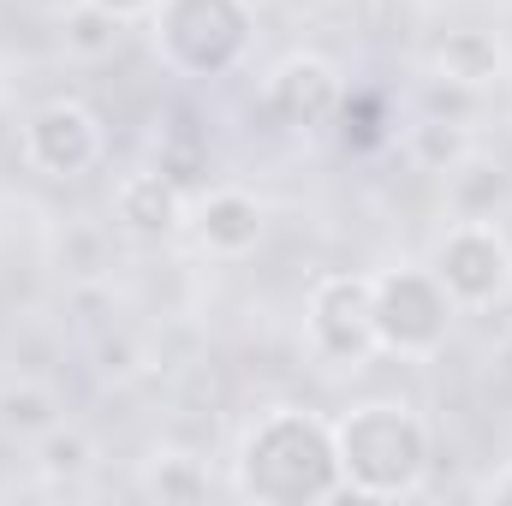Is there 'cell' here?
<instances>
[{
    "label": "cell",
    "instance_id": "cell-19",
    "mask_svg": "<svg viewBox=\"0 0 512 506\" xmlns=\"http://www.w3.org/2000/svg\"><path fill=\"white\" fill-rule=\"evenodd\" d=\"M90 6H102L108 18H120V24H126V18H149L161 0H90Z\"/></svg>",
    "mask_w": 512,
    "mask_h": 506
},
{
    "label": "cell",
    "instance_id": "cell-6",
    "mask_svg": "<svg viewBox=\"0 0 512 506\" xmlns=\"http://www.w3.org/2000/svg\"><path fill=\"white\" fill-rule=\"evenodd\" d=\"M310 340L328 364H358L382 352L376 340V274H328L310 292Z\"/></svg>",
    "mask_w": 512,
    "mask_h": 506
},
{
    "label": "cell",
    "instance_id": "cell-1",
    "mask_svg": "<svg viewBox=\"0 0 512 506\" xmlns=\"http://www.w3.org/2000/svg\"><path fill=\"white\" fill-rule=\"evenodd\" d=\"M346 477H340V447H334V423L310 417V411H268L245 435V453H239V495L251 501H328L340 495Z\"/></svg>",
    "mask_w": 512,
    "mask_h": 506
},
{
    "label": "cell",
    "instance_id": "cell-11",
    "mask_svg": "<svg viewBox=\"0 0 512 506\" xmlns=\"http://www.w3.org/2000/svg\"><path fill=\"white\" fill-rule=\"evenodd\" d=\"M447 179H453L447 197H453V215H459V221H495V209L507 203V173L489 167V161H471V155H465Z\"/></svg>",
    "mask_w": 512,
    "mask_h": 506
},
{
    "label": "cell",
    "instance_id": "cell-7",
    "mask_svg": "<svg viewBox=\"0 0 512 506\" xmlns=\"http://www.w3.org/2000/svg\"><path fill=\"white\" fill-rule=\"evenodd\" d=\"M340 102H346V84L322 54H286L262 90V114L280 131H322L340 114Z\"/></svg>",
    "mask_w": 512,
    "mask_h": 506
},
{
    "label": "cell",
    "instance_id": "cell-4",
    "mask_svg": "<svg viewBox=\"0 0 512 506\" xmlns=\"http://www.w3.org/2000/svg\"><path fill=\"white\" fill-rule=\"evenodd\" d=\"M453 298L435 280V268H387L376 274V340L399 358H429L447 346L453 328Z\"/></svg>",
    "mask_w": 512,
    "mask_h": 506
},
{
    "label": "cell",
    "instance_id": "cell-17",
    "mask_svg": "<svg viewBox=\"0 0 512 506\" xmlns=\"http://www.w3.org/2000/svg\"><path fill=\"white\" fill-rule=\"evenodd\" d=\"M66 42H72L78 54H108V48L120 42V18H108L102 6L78 0V12H72V24H66Z\"/></svg>",
    "mask_w": 512,
    "mask_h": 506
},
{
    "label": "cell",
    "instance_id": "cell-20",
    "mask_svg": "<svg viewBox=\"0 0 512 506\" xmlns=\"http://www.w3.org/2000/svg\"><path fill=\"white\" fill-rule=\"evenodd\" d=\"M489 501H512V471H501V477H489V489H483Z\"/></svg>",
    "mask_w": 512,
    "mask_h": 506
},
{
    "label": "cell",
    "instance_id": "cell-14",
    "mask_svg": "<svg viewBox=\"0 0 512 506\" xmlns=\"http://www.w3.org/2000/svg\"><path fill=\"white\" fill-rule=\"evenodd\" d=\"M0 423L18 429V435H48L60 417H54V399L42 387H6L0 393Z\"/></svg>",
    "mask_w": 512,
    "mask_h": 506
},
{
    "label": "cell",
    "instance_id": "cell-9",
    "mask_svg": "<svg viewBox=\"0 0 512 506\" xmlns=\"http://www.w3.org/2000/svg\"><path fill=\"white\" fill-rule=\"evenodd\" d=\"M114 221L137 233V239H167L185 227V185L167 179L161 167H143V173H126L120 191H114Z\"/></svg>",
    "mask_w": 512,
    "mask_h": 506
},
{
    "label": "cell",
    "instance_id": "cell-10",
    "mask_svg": "<svg viewBox=\"0 0 512 506\" xmlns=\"http://www.w3.org/2000/svg\"><path fill=\"white\" fill-rule=\"evenodd\" d=\"M197 239L221 256H245L262 239V203L251 191H209L197 203Z\"/></svg>",
    "mask_w": 512,
    "mask_h": 506
},
{
    "label": "cell",
    "instance_id": "cell-2",
    "mask_svg": "<svg viewBox=\"0 0 512 506\" xmlns=\"http://www.w3.org/2000/svg\"><path fill=\"white\" fill-rule=\"evenodd\" d=\"M334 447H340L346 489L364 501L411 495L429 471V429L405 405H387V399H370L346 423H334Z\"/></svg>",
    "mask_w": 512,
    "mask_h": 506
},
{
    "label": "cell",
    "instance_id": "cell-8",
    "mask_svg": "<svg viewBox=\"0 0 512 506\" xmlns=\"http://www.w3.org/2000/svg\"><path fill=\"white\" fill-rule=\"evenodd\" d=\"M24 161L42 167V173H54V179H72V173L96 167L102 161V126H96V114L78 108V102H42L30 114V126H24Z\"/></svg>",
    "mask_w": 512,
    "mask_h": 506
},
{
    "label": "cell",
    "instance_id": "cell-21",
    "mask_svg": "<svg viewBox=\"0 0 512 506\" xmlns=\"http://www.w3.org/2000/svg\"><path fill=\"white\" fill-rule=\"evenodd\" d=\"M322 6H334V0H322Z\"/></svg>",
    "mask_w": 512,
    "mask_h": 506
},
{
    "label": "cell",
    "instance_id": "cell-5",
    "mask_svg": "<svg viewBox=\"0 0 512 506\" xmlns=\"http://www.w3.org/2000/svg\"><path fill=\"white\" fill-rule=\"evenodd\" d=\"M435 280L459 310H489L512 292V245L495 233V221H459L435 245Z\"/></svg>",
    "mask_w": 512,
    "mask_h": 506
},
{
    "label": "cell",
    "instance_id": "cell-13",
    "mask_svg": "<svg viewBox=\"0 0 512 506\" xmlns=\"http://www.w3.org/2000/svg\"><path fill=\"white\" fill-rule=\"evenodd\" d=\"M143 495H155V501H209V471L185 453H167V459L149 465Z\"/></svg>",
    "mask_w": 512,
    "mask_h": 506
},
{
    "label": "cell",
    "instance_id": "cell-18",
    "mask_svg": "<svg viewBox=\"0 0 512 506\" xmlns=\"http://www.w3.org/2000/svg\"><path fill=\"white\" fill-rule=\"evenodd\" d=\"M382 96H364V90H352L346 102H340V137L346 143H358V149H370V143H382Z\"/></svg>",
    "mask_w": 512,
    "mask_h": 506
},
{
    "label": "cell",
    "instance_id": "cell-12",
    "mask_svg": "<svg viewBox=\"0 0 512 506\" xmlns=\"http://www.w3.org/2000/svg\"><path fill=\"white\" fill-rule=\"evenodd\" d=\"M435 60H441V72H447V84H465V90H477V84H489V78L501 72V48H495V36H483V30H453V36L435 48Z\"/></svg>",
    "mask_w": 512,
    "mask_h": 506
},
{
    "label": "cell",
    "instance_id": "cell-16",
    "mask_svg": "<svg viewBox=\"0 0 512 506\" xmlns=\"http://www.w3.org/2000/svg\"><path fill=\"white\" fill-rule=\"evenodd\" d=\"M411 149H417V161H429L435 173H453V167L471 155L465 131L453 126V120H423V126L411 131Z\"/></svg>",
    "mask_w": 512,
    "mask_h": 506
},
{
    "label": "cell",
    "instance_id": "cell-3",
    "mask_svg": "<svg viewBox=\"0 0 512 506\" xmlns=\"http://www.w3.org/2000/svg\"><path fill=\"white\" fill-rule=\"evenodd\" d=\"M149 18H155L161 54L197 78H221L251 42L245 0H161Z\"/></svg>",
    "mask_w": 512,
    "mask_h": 506
},
{
    "label": "cell",
    "instance_id": "cell-15",
    "mask_svg": "<svg viewBox=\"0 0 512 506\" xmlns=\"http://www.w3.org/2000/svg\"><path fill=\"white\" fill-rule=\"evenodd\" d=\"M90 459H96V447H90L78 429H60V423L42 435V453H36L42 477H84V471H90Z\"/></svg>",
    "mask_w": 512,
    "mask_h": 506
}]
</instances>
